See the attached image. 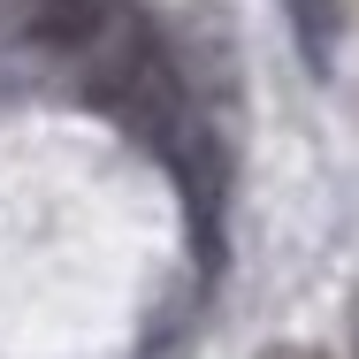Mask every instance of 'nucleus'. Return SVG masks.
Here are the masks:
<instances>
[{"label":"nucleus","mask_w":359,"mask_h":359,"mask_svg":"<svg viewBox=\"0 0 359 359\" xmlns=\"http://www.w3.org/2000/svg\"><path fill=\"white\" fill-rule=\"evenodd\" d=\"M76 69H84V100L107 107L130 138H145V145L168 153V145L191 130L176 62H168L161 31L145 23L130 0H107V8H100V31H92V46L76 54Z\"/></svg>","instance_id":"obj_1"},{"label":"nucleus","mask_w":359,"mask_h":359,"mask_svg":"<svg viewBox=\"0 0 359 359\" xmlns=\"http://www.w3.org/2000/svg\"><path fill=\"white\" fill-rule=\"evenodd\" d=\"M100 8L107 0H31L15 15V39L39 46V54H54V62H76L92 46V31H100Z\"/></svg>","instance_id":"obj_2"},{"label":"nucleus","mask_w":359,"mask_h":359,"mask_svg":"<svg viewBox=\"0 0 359 359\" xmlns=\"http://www.w3.org/2000/svg\"><path fill=\"white\" fill-rule=\"evenodd\" d=\"M283 15L298 23L306 54H313V62H329V46H337V31H344V0H283Z\"/></svg>","instance_id":"obj_3"}]
</instances>
